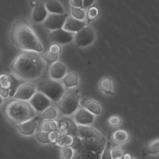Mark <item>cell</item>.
Wrapping results in <instances>:
<instances>
[{"instance_id": "1", "label": "cell", "mask_w": 159, "mask_h": 159, "mask_svg": "<svg viewBox=\"0 0 159 159\" xmlns=\"http://www.w3.org/2000/svg\"><path fill=\"white\" fill-rule=\"evenodd\" d=\"M45 63L38 52L22 51L14 59L10 66L12 74L22 80L30 81L39 78Z\"/></svg>"}, {"instance_id": "2", "label": "cell", "mask_w": 159, "mask_h": 159, "mask_svg": "<svg viewBox=\"0 0 159 159\" xmlns=\"http://www.w3.org/2000/svg\"><path fill=\"white\" fill-rule=\"evenodd\" d=\"M12 44L22 51L41 52L43 47L35 32L27 19L22 18L14 22L10 31Z\"/></svg>"}, {"instance_id": "3", "label": "cell", "mask_w": 159, "mask_h": 159, "mask_svg": "<svg viewBox=\"0 0 159 159\" xmlns=\"http://www.w3.org/2000/svg\"><path fill=\"white\" fill-rule=\"evenodd\" d=\"M3 113L10 123L15 126L34 117L35 110L29 102L13 99L4 105Z\"/></svg>"}, {"instance_id": "4", "label": "cell", "mask_w": 159, "mask_h": 159, "mask_svg": "<svg viewBox=\"0 0 159 159\" xmlns=\"http://www.w3.org/2000/svg\"><path fill=\"white\" fill-rule=\"evenodd\" d=\"M37 89L54 102H59L64 93V88L60 82L51 79H44L40 81Z\"/></svg>"}, {"instance_id": "5", "label": "cell", "mask_w": 159, "mask_h": 159, "mask_svg": "<svg viewBox=\"0 0 159 159\" xmlns=\"http://www.w3.org/2000/svg\"><path fill=\"white\" fill-rule=\"evenodd\" d=\"M80 98L78 92L75 90H71L64 93L58 102L61 113L65 116L73 114L79 107Z\"/></svg>"}, {"instance_id": "6", "label": "cell", "mask_w": 159, "mask_h": 159, "mask_svg": "<svg viewBox=\"0 0 159 159\" xmlns=\"http://www.w3.org/2000/svg\"><path fill=\"white\" fill-rule=\"evenodd\" d=\"M22 81L13 74L5 73L0 74V87L8 89L9 96L11 97H14L19 87L23 84Z\"/></svg>"}, {"instance_id": "7", "label": "cell", "mask_w": 159, "mask_h": 159, "mask_svg": "<svg viewBox=\"0 0 159 159\" xmlns=\"http://www.w3.org/2000/svg\"><path fill=\"white\" fill-rule=\"evenodd\" d=\"M95 33L92 27L86 26L75 35V39L76 45L80 47L88 46L92 43L95 39Z\"/></svg>"}, {"instance_id": "8", "label": "cell", "mask_w": 159, "mask_h": 159, "mask_svg": "<svg viewBox=\"0 0 159 159\" xmlns=\"http://www.w3.org/2000/svg\"><path fill=\"white\" fill-rule=\"evenodd\" d=\"M82 145L96 154L102 155L106 145L105 139L101 136L96 138H83Z\"/></svg>"}, {"instance_id": "9", "label": "cell", "mask_w": 159, "mask_h": 159, "mask_svg": "<svg viewBox=\"0 0 159 159\" xmlns=\"http://www.w3.org/2000/svg\"><path fill=\"white\" fill-rule=\"evenodd\" d=\"M36 90V87L33 83L24 82L19 87L13 98L28 102L35 94Z\"/></svg>"}, {"instance_id": "10", "label": "cell", "mask_w": 159, "mask_h": 159, "mask_svg": "<svg viewBox=\"0 0 159 159\" xmlns=\"http://www.w3.org/2000/svg\"><path fill=\"white\" fill-rule=\"evenodd\" d=\"M29 102L33 108L39 112H44L51 104V100L40 92L35 93Z\"/></svg>"}, {"instance_id": "11", "label": "cell", "mask_w": 159, "mask_h": 159, "mask_svg": "<svg viewBox=\"0 0 159 159\" xmlns=\"http://www.w3.org/2000/svg\"><path fill=\"white\" fill-rule=\"evenodd\" d=\"M68 18L67 14H51L46 19L44 25L47 29L51 30L62 29Z\"/></svg>"}, {"instance_id": "12", "label": "cell", "mask_w": 159, "mask_h": 159, "mask_svg": "<svg viewBox=\"0 0 159 159\" xmlns=\"http://www.w3.org/2000/svg\"><path fill=\"white\" fill-rule=\"evenodd\" d=\"M49 38L52 42L56 43H68L73 39V35L71 32L67 31L63 28L52 30L49 34Z\"/></svg>"}, {"instance_id": "13", "label": "cell", "mask_w": 159, "mask_h": 159, "mask_svg": "<svg viewBox=\"0 0 159 159\" xmlns=\"http://www.w3.org/2000/svg\"><path fill=\"white\" fill-rule=\"evenodd\" d=\"M38 120V118L34 117L30 120L16 125V128L22 135H32L34 133L37 129Z\"/></svg>"}, {"instance_id": "14", "label": "cell", "mask_w": 159, "mask_h": 159, "mask_svg": "<svg viewBox=\"0 0 159 159\" xmlns=\"http://www.w3.org/2000/svg\"><path fill=\"white\" fill-rule=\"evenodd\" d=\"M48 10L45 4L43 2H37V4L34 7L32 14V20L35 23H40L45 20L47 17Z\"/></svg>"}, {"instance_id": "15", "label": "cell", "mask_w": 159, "mask_h": 159, "mask_svg": "<svg viewBox=\"0 0 159 159\" xmlns=\"http://www.w3.org/2000/svg\"><path fill=\"white\" fill-rule=\"evenodd\" d=\"M75 122L80 125L87 126L92 124L94 120L93 114L89 112L85 108H81L78 110L75 116Z\"/></svg>"}, {"instance_id": "16", "label": "cell", "mask_w": 159, "mask_h": 159, "mask_svg": "<svg viewBox=\"0 0 159 159\" xmlns=\"http://www.w3.org/2000/svg\"><path fill=\"white\" fill-rule=\"evenodd\" d=\"M58 122L59 129L65 130L68 132V134L73 137L79 136L78 126L71 120L68 118H64L59 120Z\"/></svg>"}, {"instance_id": "17", "label": "cell", "mask_w": 159, "mask_h": 159, "mask_svg": "<svg viewBox=\"0 0 159 159\" xmlns=\"http://www.w3.org/2000/svg\"><path fill=\"white\" fill-rule=\"evenodd\" d=\"M86 26V23L82 20L76 19L72 16L68 17L63 29L70 32L77 33Z\"/></svg>"}, {"instance_id": "18", "label": "cell", "mask_w": 159, "mask_h": 159, "mask_svg": "<svg viewBox=\"0 0 159 159\" xmlns=\"http://www.w3.org/2000/svg\"><path fill=\"white\" fill-rule=\"evenodd\" d=\"M80 103L84 108L92 114L95 115L101 114L102 111L101 106L95 100L84 98L80 101Z\"/></svg>"}, {"instance_id": "19", "label": "cell", "mask_w": 159, "mask_h": 159, "mask_svg": "<svg viewBox=\"0 0 159 159\" xmlns=\"http://www.w3.org/2000/svg\"><path fill=\"white\" fill-rule=\"evenodd\" d=\"M66 66L60 62L54 63L50 70V75L53 79L59 80L65 76L66 73Z\"/></svg>"}, {"instance_id": "20", "label": "cell", "mask_w": 159, "mask_h": 159, "mask_svg": "<svg viewBox=\"0 0 159 159\" xmlns=\"http://www.w3.org/2000/svg\"><path fill=\"white\" fill-rule=\"evenodd\" d=\"M74 156V159H101L102 155L96 154L82 145L80 148L76 150Z\"/></svg>"}, {"instance_id": "21", "label": "cell", "mask_w": 159, "mask_h": 159, "mask_svg": "<svg viewBox=\"0 0 159 159\" xmlns=\"http://www.w3.org/2000/svg\"><path fill=\"white\" fill-rule=\"evenodd\" d=\"M78 129L80 136L83 138H96L102 136L98 131L89 126L79 125Z\"/></svg>"}, {"instance_id": "22", "label": "cell", "mask_w": 159, "mask_h": 159, "mask_svg": "<svg viewBox=\"0 0 159 159\" xmlns=\"http://www.w3.org/2000/svg\"><path fill=\"white\" fill-rule=\"evenodd\" d=\"M47 10L52 14H65V10L57 0H48L45 4Z\"/></svg>"}, {"instance_id": "23", "label": "cell", "mask_w": 159, "mask_h": 159, "mask_svg": "<svg viewBox=\"0 0 159 159\" xmlns=\"http://www.w3.org/2000/svg\"><path fill=\"white\" fill-rule=\"evenodd\" d=\"M63 82L67 88L75 87L79 83V77L76 73L70 72L65 75L63 79Z\"/></svg>"}, {"instance_id": "24", "label": "cell", "mask_w": 159, "mask_h": 159, "mask_svg": "<svg viewBox=\"0 0 159 159\" xmlns=\"http://www.w3.org/2000/svg\"><path fill=\"white\" fill-rule=\"evenodd\" d=\"M112 137L115 143L119 144L125 143L129 139L128 133L126 131L122 129L116 131L113 133Z\"/></svg>"}, {"instance_id": "25", "label": "cell", "mask_w": 159, "mask_h": 159, "mask_svg": "<svg viewBox=\"0 0 159 159\" xmlns=\"http://www.w3.org/2000/svg\"><path fill=\"white\" fill-rule=\"evenodd\" d=\"M143 156L159 153V139H156L148 143L143 150Z\"/></svg>"}, {"instance_id": "26", "label": "cell", "mask_w": 159, "mask_h": 159, "mask_svg": "<svg viewBox=\"0 0 159 159\" xmlns=\"http://www.w3.org/2000/svg\"><path fill=\"white\" fill-rule=\"evenodd\" d=\"M73 141L74 137L70 134H66L60 137L54 144L57 147L63 148L71 146Z\"/></svg>"}, {"instance_id": "27", "label": "cell", "mask_w": 159, "mask_h": 159, "mask_svg": "<svg viewBox=\"0 0 159 159\" xmlns=\"http://www.w3.org/2000/svg\"><path fill=\"white\" fill-rule=\"evenodd\" d=\"M59 122L58 120H45L42 122L41 124V129L43 131L49 132L53 131L58 129Z\"/></svg>"}, {"instance_id": "28", "label": "cell", "mask_w": 159, "mask_h": 159, "mask_svg": "<svg viewBox=\"0 0 159 159\" xmlns=\"http://www.w3.org/2000/svg\"><path fill=\"white\" fill-rule=\"evenodd\" d=\"M99 86L102 90L105 93L111 94V95L114 94V93L112 92V81L109 77H105L101 80Z\"/></svg>"}, {"instance_id": "29", "label": "cell", "mask_w": 159, "mask_h": 159, "mask_svg": "<svg viewBox=\"0 0 159 159\" xmlns=\"http://www.w3.org/2000/svg\"><path fill=\"white\" fill-rule=\"evenodd\" d=\"M57 111L53 107H48L47 108L43 114V116L45 120H53L56 118L57 116Z\"/></svg>"}, {"instance_id": "30", "label": "cell", "mask_w": 159, "mask_h": 159, "mask_svg": "<svg viewBox=\"0 0 159 159\" xmlns=\"http://www.w3.org/2000/svg\"><path fill=\"white\" fill-rule=\"evenodd\" d=\"M71 14L73 17L80 20H83L85 17V12L80 7L72 6Z\"/></svg>"}, {"instance_id": "31", "label": "cell", "mask_w": 159, "mask_h": 159, "mask_svg": "<svg viewBox=\"0 0 159 159\" xmlns=\"http://www.w3.org/2000/svg\"><path fill=\"white\" fill-rule=\"evenodd\" d=\"M74 155V151L71 147L64 148L61 151L60 156L62 159H72Z\"/></svg>"}, {"instance_id": "32", "label": "cell", "mask_w": 159, "mask_h": 159, "mask_svg": "<svg viewBox=\"0 0 159 159\" xmlns=\"http://www.w3.org/2000/svg\"><path fill=\"white\" fill-rule=\"evenodd\" d=\"M58 59V54L48 52L44 55L43 59L48 63H54L57 62Z\"/></svg>"}, {"instance_id": "33", "label": "cell", "mask_w": 159, "mask_h": 159, "mask_svg": "<svg viewBox=\"0 0 159 159\" xmlns=\"http://www.w3.org/2000/svg\"><path fill=\"white\" fill-rule=\"evenodd\" d=\"M36 139L38 142L43 144H47L50 143L48 138V132L42 131L38 133L36 135Z\"/></svg>"}, {"instance_id": "34", "label": "cell", "mask_w": 159, "mask_h": 159, "mask_svg": "<svg viewBox=\"0 0 159 159\" xmlns=\"http://www.w3.org/2000/svg\"><path fill=\"white\" fill-rule=\"evenodd\" d=\"M111 144L109 141L107 142L104 149L102 153L101 159H113L111 154Z\"/></svg>"}, {"instance_id": "35", "label": "cell", "mask_w": 159, "mask_h": 159, "mask_svg": "<svg viewBox=\"0 0 159 159\" xmlns=\"http://www.w3.org/2000/svg\"><path fill=\"white\" fill-rule=\"evenodd\" d=\"M121 122V119L119 116H113L110 117L108 121L109 125L113 127L119 126Z\"/></svg>"}, {"instance_id": "36", "label": "cell", "mask_w": 159, "mask_h": 159, "mask_svg": "<svg viewBox=\"0 0 159 159\" xmlns=\"http://www.w3.org/2000/svg\"><path fill=\"white\" fill-rule=\"evenodd\" d=\"M99 14L98 8L95 7H90L88 11V18L89 20H92L96 18Z\"/></svg>"}, {"instance_id": "37", "label": "cell", "mask_w": 159, "mask_h": 159, "mask_svg": "<svg viewBox=\"0 0 159 159\" xmlns=\"http://www.w3.org/2000/svg\"><path fill=\"white\" fill-rule=\"evenodd\" d=\"M124 153V150L121 147H116L111 151L112 158L113 159L118 157H122Z\"/></svg>"}, {"instance_id": "38", "label": "cell", "mask_w": 159, "mask_h": 159, "mask_svg": "<svg viewBox=\"0 0 159 159\" xmlns=\"http://www.w3.org/2000/svg\"><path fill=\"white\" fill-rule=\"evenodd\" d=\"M82 146V138L79 136L74 137V141L71 147L73 149L77 150L79 149Z\"/></svg>"}, {"instance_id": "39", "label": "cell", "mask_w": 159, "mask_h": 159, "mask_svg": "<svg viewBox=\"0 0 159 159\" xmlns=\"http://www.w3.org/2000/svg\"><path fill=\"white\" fill-rule=\"evenodd\" d=\"M61 47L59 44L54 43L50 46L49 51L55 54H59L61 52Z\"/></svg>"}, {"instance_id": "40", "label": "cell", "mask_w": 159, "mask_h": 159, "mask_svg": "<svg viewBox=\"0 0 159 159\" xmlns=\"http://www.w3.org/2000/svg\"><path fill=\"white\" fill-rule=\"evenodd\" d=\"M10 91L8 89L0 87V95L3 98H7L9 96Z\"/></svg>"}, {"instance_id": "41", "label": "cell", "mask_w": 159, "mask_h": 159, "mask_svg": "<svg viewBox=\"0 0 159 159\" xmlns=\"http://www.w3.org/2000/svg\"><path fill=\"white\" fill-rule=\"evenodd\" d=\"M72 6L80 7L83 5V0H70Z\"/></svg>"}, {"instance_id": "42", "label": "cell", "mask_w": 159, "mask_h": 159, "mask_svg": "<svg viewBox=\"0 0 159 159\" xmlns=\"http://www.w3.org/2000/svg\"><path fill=\"white\" fill-rule=\"evenodd\" d=\"M95 0H83L82 6L84 8H87L93 4Z\"/></svg>"}, {"instance_id": "43", "label": "cell", "mask_w": 159, "mask_h": 159, "mask_svg": "<svg viewBox=\"0 0 159 159\" xmlns=\"http://www.w3.org/2000/svg\"><path fill=\"white\" fill-rule=\"evenodd\" d=\"M132 157L131 155L129 153H126L125 155L123 156V159H131Z\"/></svg>"}, {"instance_id": "44", "label": "cell", "mask_w": 159, "mask_h": 159, "mask_svg": "<svg viewBox=\"0 0 159 159\" xmlns=\"http://www.w3.org/2000/svg\"><path fill=\"white\" fill-rule=\"evenodd\" d=\"M37 2L35 1H32L31 2H30L31 5L32 6H33L34 7L36 4H37Z\"/></svg>"}, {"instance_id": "45", "label": "cell", "mask_w": 159, "mask_h": 159, "mask_svg": "<svg viewBox=\"0 0 159 159\" xmlns=\"http://www.w3.org/2000/svg\"><path fill=\"white\" fill-rule=\"evenodd\" d=\"M3 103V99L2 97L0 95V106L2 105Z\"/></svg>"}, {"instance_id": "46", "label": "cell", "mask_w": 159, "mask_h": 159, "mask_svg": "<svg viewBox=\"0 0 159 159\" xmlns=\"http://www.w3.org/2000/svg\"><path fill=\"white\" fill-rule=\"evenodd\" d=\"M114 159H122V157H118Z\"/></svg>"}, {"instance_id": "47", "label": "cell", "mask_w": 159, "mask_h": 159, "mask_svg": "<svg viewBox=\"0 0 159 159\" xmlns=\"http://www.w3.org/2000/svg\"><path fill=\"white\" fill-rule=\"evenodd\" d=\"M131 159H135V158L132 157V158Z\"/></svg>"}]
</instances>
